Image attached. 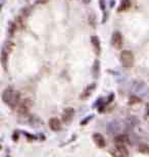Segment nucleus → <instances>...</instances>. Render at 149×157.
Here are the masks:
<instances>
[{"mask_svg":"<svg viewBox=\"0 0 149 157\" xmlns=\"http://www.w3.org/2000/svg\"><path fill=\"white\" fill-rule=\"evenodd\" d=\"M18 25L17 24V22L15 23H10L9 24V27H8V33H9V36L10 37H12L13 35H15V31H17V29H18Z\"/></svg>","mask_w":149,"mask_h":157,"instance_id":"nucleus-14","label":"nucleus"},{"mask_svg":"<svg viewBox=\"0 0 149 157\" xmlns=\"http://www.w3.org/2000/svg\"><path fill=\"white\" fill-rule=\"evenodd\" d=\"M93 141L99 148H104L105 146H106V142H105L104 137L100 134H94L93 135Z\"/></svg>","mask_w":149,"mask_h":157,"instance_id":"nucleus-7","label":"nucleus"},{"mask_svg":"<svg viewBox=\"0 0 149 157\" xmlns=\"http://www.w3.org/2000/svg\"><path fill=\"white\" fill-rule=\"evenodd\" d=\"M49 127L52 131L54 132H56V131H59L60 130V127H61V124H60V121H59L58 118H50V121H49Z\"/></svg>","mask_w":149,"mask_h":157,"instance_id":"nucleus-8","label":"nucleus"},{"mask_svg":"<svg viewBox=\"0 0 149 157\" xmlns=\"http://www.w3.org/2000/svg\"><path fill=\"white\" fill-rule=\"evenodd\" d=\"M115 141L116 144H126V143H129V137L126 134H121L116 136Z\"/></svg>","mask_w":149,"mask_h":157,"instance_id":"nucleus-12","label":"nucleus"},{"mask_svg":"<svg viewBox=\"0 0 149 157\" xmlns=\"http://www.w3.org/2000/svg\"><path fill=\"white\" fill-rule=\"evenodd\" d=\"M92 118H93V115H89L86 119H84V121H81V124H82V126H85V124H87V122H88L89 121H91Z\"/></svg>","mask_w":149,"mask_h":157,"instance_id":"nucleus-18","label":"nucleus"},{"mask_svg":"<svg viewBox=\"0 0 149 157\" xmlns=\"http://www.w3.org/2000/svg\"><path fill=\"white\" fill-rule=\"evenodd\" d=\"M112 154L115 156H128L129 152H128V149L125 147V144H118L115 151H112Z\"/></svg>","mask_w":149,"mask_h":157,"instance_id":"nucleus-4","label":"nucleus"},{"mask_svg":"<svg viewBox=\"0 0 149 157\" xmlns=\"http://www.w3.org/2000/svg\"><path fill=\"white\" fill-rule=\"evenodd\" d=\"M138 151L143 154H148L149 155V146L146 144H140L138 146Z\"/></svg>","mask_w":149,"mask_h":157,"instance_id":"nucleus-15","label":"nucleus"},{"mask_svg":"<svg viewBox=\"0 0 149 157\" xmlns=\"http://www.w3.org/2000/svg\"><path fill=\"white\" fill-rule=\"evenodd\" d=\"M90 1H91V0H83V2H85V3H89Z\"/></svg>","mask_w":149,"mask_h":157,"instance_id":"nucleus-21","label":"nucleus"},{"mask_svg":"<svg viewBox=\"0 0 149 157\" xmlns=\"http://www.w3.org/2000/svg\"><path fill=\"white\" fill-rule=\"evenodd\" d=\"M30 107H31V101H30V99H24L17 106L18 112L21 114V115H25V114L29 112Z\"/></svg>","mask_w":149,"mask_h":157,"instance_id":"nucleus-3","label":"nucleus"},{"mask_svg":"<svg viewBox=\"0 0 149 157\" xmlns=\"http://www.w3.org/2000/svg\"><path fill=\"white\" fill-rule=\"evenodd\" d=\"M8 55L9 52L7 51L5 48H2V52H1V63L2 66H3L4 70L7 68V61H8Z\"/></svg>","mask_w":149,"mask_h":157,"instance_id":"nucleus-10","label":"nucleus"},{"mask_svg":"<svg viewBox=\"0 0 149 157\" xmlns=\"http://www.w3.org/2000/svg\"><path fill=\"white\" fill-rule=\"evenodd\" d=\"M94 88H95V85H92V86L91 87H88L87 88V90H86V91H85V93H84V94H83V98L84 97H87V96H89V95H90L91 94V93H92V91H93V90H94Z\"/></svg>","mask_w":149,"mask_h":157,"instance_id":"nucleus-16","label":"nucleus"},{"mask_svg":"<svg viewBox=\"0 0 149 157\" xmlns=\"http://www.w3.org/2000/svg\"><path fill=\"white\" fill-rule=\"evenodd\" d=\"M120 59L121 65L126 68H132L133 65H134L135 62L134 54L130 50H124V51H121L120 55Z\"/></svg>","mask_w":149,"mask_h":157,"instance_id":"nucleus-2","label":"nucleus"},{"mask_svg":"<svg viewBox=\"0 0 149 157\" xmlns=\"http://www.w3.org/2000/svg\"><path fill=\"white\" fill-rule=\"evenodd\" d=\"M146 116H149V104H147L146 106V113H145Z\"/></svg>","mask_w":149,"mask_h":157,"instance_id":"nucleus-20","label":"nucleus"},{"mask_svg":"<svg viewBox=\"0 0 149 157\" xmlns=\"http://www.w3.org/2000/svg\"><path fill=\"white\" fill-rule=\"evenodd\" d=\"M132 6V2L131 0H121L120 6H118V12H121V11H127L131 8Z\"/></svg>","mask_w":149,"mask_h":157,"instance_id":"nucleus-9","label":"nucleus"},{"mask_svg":"<svg viewBox=\"0 0 149 157\" xmlns=\"http://www.w3.org/2000/svg\"><path fill=\"white\" fill-rule=\"evenodd\" d=\"M140 98H138L136 96H133L130 98V104H135V103H139L140 102Z\"/></svg>","mask_w":149,"mask_h":157,"instance_id":"nucleus-17","label":"nucleus"},{"mask_svg":"<svg viewBox=\"0 0 149 157\" xmlns=\"http://www.w3.org/2000/svg\"><path fill=\"white\" fill-rule=\"evenodd\" d=\"M2 101L11 108H15L21 102V95L18 91H15L11 87H7L2 93Z\"/></svg>","mask_w":149,"mask_h":157,"instance_id":"nucleus-1","label":"nucleus"},{"mask_svg":"<svg viewBox=\"0 0 149 157\" xmlns=\"http://www.w3.org/2000/svg\"><path fill=\"white\" fill-rule=\"evenodd\" d=\"M75 114V110L73 107H67L64 109L63 113H62V121L64 122H70L73 119V116Z\"/></svg>","mask_w":149,"mask_h":157,"instance_id":"nucleus-6","label":"nucleus"},{"mask_svg":"<svg viewBox=\"0 0 149 157\" xmlns=\"http://www.w3.org/2000/svg\"><path fill=\"white\" fill-rule=\"evenodd\" d=\"M100 74V61L99 60H95L93 64V74L94 78H98Z\"/></svg>","mask_w":149,"mask_h":157,"instance_id":"nucleus-13","label":"nucleus"},{"mask_svg":"<svg viewBox=\"0 0 149 157\" xmlns=\"http://www.w3.org/2000/svg\"><path fill=\"white\" fill-rule=\"evenodd\" d=\"M48 1H49V0H36V4H45L47 3Z\"/></svg>","mask_w":149,"mask_h":157,"instance_id":"nucleus-19","label":"nucleus"},{"mask_svg":"<svg viewBox=\"0 0 149 157\" xmlns=\"http://www.w3.org/2000/svg\"><path fill=\"white\" fill-rule=\"evenodd\" d=\"M112 42L115 48H120L121 45H123V36H121L120 32H115V33L112 34Z\"/></svg>","mask_w":149,"mask_h":157,"instance_id":"nucleus-5","label":"nucleus"},{"mask_svg":"<svg viewBox=\"0 0 149 157\" xmlns=\"http://www.w3.org/2000/svg\"><path fill=\"white\" fill-rule=\"evenodd\" d=\"M91 42H92V45H93L94 49H95L96 54H99L100 50H101V47H100L99 38H98V37H96V36H92L91 37Z\"/></svg>","mask_w":149,"mask_h":157,"instance_id":"nucleus-11","label":"nucleus"}]
</instances>
